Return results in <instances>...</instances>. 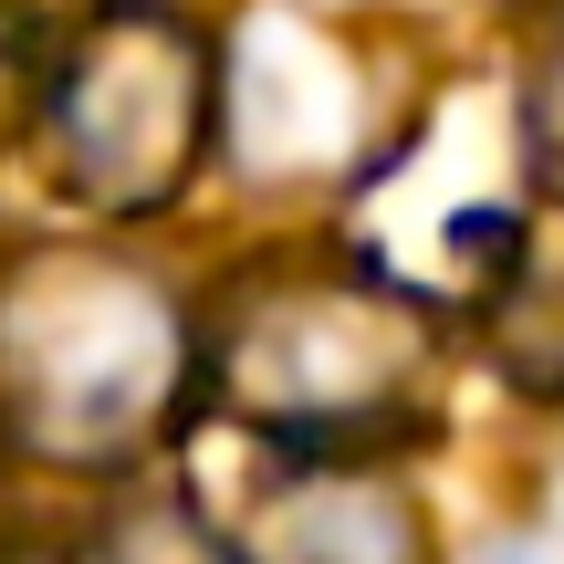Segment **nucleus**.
Returning a JSON list of instances; mask_svg holds the SVG:
<instances>
[{
  "mask_svg": "<svg viewBox=\"0 0 564 564\" xmlns=\"http://www.w3.org/2000/svg\"><path fill=\"white\" fill-rule=\"evenodd\" d=\"M429 356H440L429 303L356 251H324L251 272L220 303L199 377L303 470H377V449L429 429Z\"/></svg>",
  "mask_w": 564,
  "mask_h": 564,
  "instance_id": "1",
  "label": "nucleus"
},
{
  "mask_svg": "<svg viewBox=\"0 0 564 564\" xmlns=\"http://www.w3.org/2000/svg\"><path fill=\"white\" fill-rule=\"evenodd\" d=\"M199 377L178 293L95 241H42L0 262V449L53 470H116L178 419Z\"/></svg>",
  "mask_w": 564,
  "mask_h": 564,
  "instance_id": "2",
  "label": "nucleus"
},
{
  "mask_svg": "<svg viewBox=\"0 0 564 564\" xmlns=\"http://www.w3.org/2000/svg\"><path fill=\"white\" fill-rule=\"evenodd\" d=\"M481 314H491V345L523 387L564 398V241H512V262L481 282Z\"/></svg>",
  "mask_w": 564,
  "mask_h": 564,
  "instance_id": "6",
  "label": "nucleus"
},
{
  "mask_svg": "<svg viewBox=\"0 0 564 564\" xmlns=\"http://www.w3.org/2000/svg\"><path fill=\"white\" fill-rule=\"evenodd\" d=\"M533 126H554V137H564V21H554V42H544V84H533Z\"/></svg>",
  "mask_w": 564,
  "mask_h": 564,
  "instance_id": "7",
  "label": "nucleus"
},
{
  "mask_svg": "<svg viewBox=\"0 0 564 564\" xmlns=\"http://www.w3.org/2000/svg\"><path fill=\"white\" fill-rule=\"evenodd\" d=\"M282 564H429L419 502L387 470H303V491L272 512Z\"/></svg>",
  "mask_w": 564,
  "mask_h": 564,
  "instance_id": "5",
  "label": "nucleus"
},
{
  "mask_svg": "<svg viewBox=\"0 0 564 564\" xmlns=\"http://www.w3.org/2000/svg\"><path fill=\"white\" fill-rule=\"evenodd\" d=\"M366 53L335 32L272 11L220 53V105H209V147L251 167V178H335L366 167Z\"/></svg>",
  "mask_w": 564,
  "mask_h": 564,
  "instance_id": "4",
  "label": "nucleus"
},
{
  "mask_svg": "<svg viewBox=\"0 0 564 564\" xmlns=\"http://www.w3.org/2000/svg\"><path fill=\"white\" fill-rule=\"evenodd\" d=\"M209 105H220V53L167 0H95L42 74L53 178L105 220H147L209 158Z\"/></svg>",
  "mask_w": 564,
  "mask_h": 564,
  "instance_id": "3",
  "label": "nucleus"
}]
</instances>
